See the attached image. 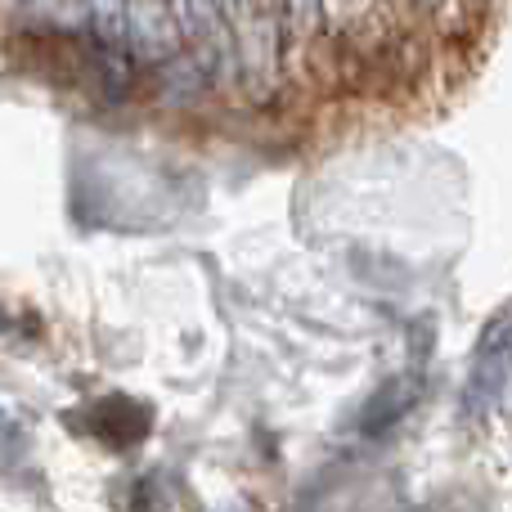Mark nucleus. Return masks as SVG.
<instances>
[{"label": "nucleus", "instance_id": "obj_1", "mask_svg": "<svg viewBox=\"0 0 512 512\" xmlns=\"http://www.w3.org/2000/svg\"><path fill=\"white\" fill-rule=\"evenodd\" d=\"M508 0H50L86 90L189 140L310 153L414 131L481 77Z\"/></svg>", "mask_w": 512, "mask_h": 512}]
</instances>
